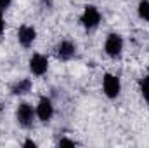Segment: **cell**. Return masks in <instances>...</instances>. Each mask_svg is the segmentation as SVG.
I'll return each mask as SVG.
<instances>
[{
  "label": "cell",
  "mask_w": 149,
  "mask_h": 148,
  "mask_svg": "<svg viewBox=\"0 0 149 148\" xmlns=\"http://www.w3.org/2000/svg\"><path fill=\"white\" fill-rule=\"evenodd\" d=\"M76 52H78V47H76V44H74L73 40H70V38L61 40V42L54 47V56H56V59H57V61H63V63L71 61L74 56H76Z\"/></svg>",
  "instance_id": "277c9868"
},
{
  "label": "cell",
  "mask_w": 149,
  "mask_h": 148,
  "mask_svg": "<svg viewBox=\"0 0 149 148\" xmlns=\"http://www.w3.org/2000/svg\"><path fill=\"white\" fill-rule=\"evenodd\" d=\"M101 21H102L101 11H99L95 5H92V4H87V5L83 7L81 14H80V25L83 26V30L94 32V30H97V28L101 26Z\"/></svg>",
  "instance_id": "6da1fadb"
},
{
  "label": "cell",
  "mask_w": 149,
  "mask_h": 148,
  "mask_svg": "<svg viewBox=\"0 0 149 148\" xmlns=\"http://www.w3.org/2000/svg\"><path fill=\"white\" fill-rule=\"evenodd\" d=\"M137 16L141 21L149 23V0H139L137 4Z\"/></svg>",
  "instance_id": "30bf717a"
},
{
  "label": "cell",
  "mask_w": 149,
  "mask_h": 148,
  "mask_svg": "<svg viewBox=\"0 0 149 148\" xmlns=\"http://www.w3.org/2000/svg\"><path fill=\"white\" fill-rule=\"evenodd\" d=\"M5 28H7V23H5V18H3V12L0 11V37L5 33Z\"/></svg>",
  "instance_id": "5bb4252c"
},
{
  "label": "cell",
  "mask_w": 149,
  "mask_h": 148,
  "mask_svg": "<svg viewBox=\"0 0 149 148\" xmlns=\"http://www.w3.org/2000/svg\"><path fill=\"white\" fill-rule=\"evenodd\" d=\"M52 7H54L52 0H42V2H40V9H42L43 12H50V11H52Z\"/></svg>",
  "instance_id": "4fadbf2b"
},
{
  "label": "cell",
  "mask_w": 149,
  "mask_h": 148,
  "mask_svg": "<svg viewBox=\"0 0 149 148\" xmlns=\"http://www.w3.org/2000/svg\"><path fill=\"white\" fill-rule=\"evenodd\" d=\"M16 37H17V42H19V45L23 47V49H30V47H33V44L37 42V28L33 26V25H21L19 28H17V33H16Z\"/></svg>",
  "instance_id": "ba28073f"
},
{
  "label": "cell",
  "mask_w": 149,
  "mask_h": 148,
  "mask_svg": "<svg viewBox=\"0 0 149 148\" xmlns=\"http://www.w3.org/2000/svg\"><path fill=\"white\" fill-rule=\"evenodd\" d=\"M78 143L71 138H59L57 140V147H76Z\"/></svg>",
  "instance_id": "7c38bea8"
},
{
  "label": "cell",
  "mask_w": 149,
  "mask_h": 148,
  "mask_svg": "<svg viewBox=\"0 0 149 148\" xmlns=\"http://www.w3.org/2000/svg\"><path fill=\"white\" fill-rule=\"evenodd\" d=\"M10 5H12V0H0V11L2 12H5Z\"/></svg>",
  "instance_id": "9a60e30c"
},
{
  "label": "cell",
  "mask_w": 149,
  "mask_h": 148,
  "mask_svg": "<svg viewBox=\"0 0 149 148\" xmlns=\"http://www.w3.org/2000/svg\"><path fill=\"white\" fill-rule=\"evenodd\" d=\"M123 49H125L123 37L120 33H116V32L108 33V37L104 40V52H106V56L111 58V59H118V58H121Z\"/></svg>",
  "instance_id": "3957f363"
},
{
  "label": "cell",
  "mask_w": 149,
  "mask_h": 148,
  "mask_svg": "<svg viewBox=\"0 0 149 148\" xmlns=\"http://www.w3.org/2000/svg\"><path fill=\"white\" fill-rule=\"evenodd\" d=\"M37 120V111L35 106L28 101H21L16 108V122L23 129H31Z\"/></svg>",
  "instance_id": "7a4b0ae2"
},
{
  "label": "cell",
  "mask_w": 149,
  "mask_h": 148,
  "mask_svg": "<svg viewBox=\"0 0 149 148\" xmlns=\"http://www.w3.org/2000/svg\"><path fill=\"white\" fill-rule=\"evenodd\" d=\"M31 89H33V80L28 78V77H23V78H17V80L10 85V94L21 98V96L30 94Z\"/></svg>",
  "instance_id": "9c48e42d"
},
{
  "label": "cell",
  "mask_w": 149,
  "mask_h": 148,
  "mask_svg": "<svg viewBox=\"0 0 149 148\" xmlns=\"http://www.w3.org/2000/svg\"><path fill=\"white\" fill-rule=\"evenodd\" d=\"M37 118L42 124H49L52 118H54V113H56V106H54V101L49 98V96H42L37 101Z\"/></svg>",
  "instance_id": "8992f818"
},
{
  "label": "cell",
  "mask_w": 149,
  "mask_h": 148,
  "mask_svg": "<svg viewBox=\"0 0 149 148\" xmlns=\"http://www.w3.org/2000/svg\"><path fill=\"white\" fill-rule=\"evenodd\" d=\"M49 58L42 52H33L28 59V68L33 77H43L49 72Z\"/></svg>",
  "instance_id": "52a82bcc"
},
{
  "label": "cell",
  "mask_w": 149,
  "mask_h": 148,
  "mask_svg": "<svg viewBox=\"0 0 149 148\" xmlns=\"http://www.w3.org/2000/svg\"><path fill=\"white\" fill-rule=\"evenodd\" d=\"M148 75H149V68H148Z\"/></svg>",
  "instance_id": "e0dca14e"
},
{
  "label": "cell",
  "mask_w": 149,
  "mask_h": 148,
  "mask_svg": "<svg viewBox=\"0 0 149 148\" xmlns=\"http://www.w3.org/2000/svg\"><path fill=\"white\" fill-rule=\"evenodd\" d=\"M23 147H26V148H37V141H33V140H26V141L23 143Z\"/></svg>",
  "instance_id": "2e32d148"
},
{
  "label": "cell",
  "mask_w": 149,
  "mask_h": 148,
  "mask_svg": "<svg viewBox=\"0 0 149 148\" xmlns=\"http://www.w3.org/2000/svg\"><path fill=\"white\" fill-rule=\"evenodd\" d=\"M139 92H141L142 99L149 105V75L142 77V78L139 80Z\"/></svg>",
  "instance_id": "8fae6325"
},
{
  "label": "cell",
  "mask_w": 149,
  "mask_h": 148,
  "mask_svg": "<svg viewBox=\"0 0 149 148\" xmlns=\"http://www.w3.org/2000/svg\"><path fill=\"white\" fill-rule=\"evenodd\" d=\"M102 92L108 99H116L121 94V80L114 73H104L102 77Z\"/></svg>",
  "instance_id": "5b68a950"
}]
</instances>
